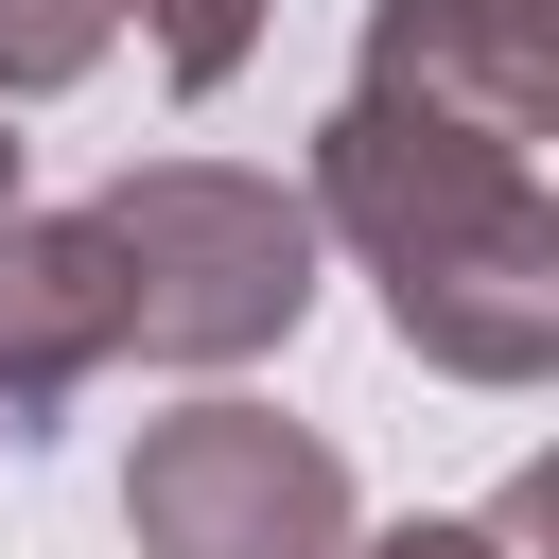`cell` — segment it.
Returning a JSON list of instances; mask_svg holds the SVG:
<instances>
[{
  "instance_id": "6da1fadb",
  "label": "cell",
  "mask_w": 559,
  "mask_h": 559,
  "mask_svg": "<svg viewBox=\"0 0 559 559\" xmlns=\"http://www.w3.org/2000/svg\"><path fill=\"white\" fill-rule=\"evenodd\" d=\"M297 210H314V245H349V280L384 297V332L437 384H542L559 367V192H542V157L402 122V105H332Z\"/></svg>"
},
{
  "instance_id": "7a4b0ae2",
  "label": "cell",
  "mask_w": 559,
  "mask_h": 559,
  "mask_svg": "<svg viewBox=\"0 0 559 559\" xmlns=\"http://www.w3.org/2000/svg\"><path fill=\"white\" fill-rule=\"evenodd\" d=\"M87 245H105L122 367H192V384L297 349L314 262H332L314 210H297V175H245V157H140V175H105Z\"/></svg>"
},
{
  "instance_id": "3957f363",
  "label": "cell",
  "mask_w": 559,
  "mask_h": 559,
  "mask_svg": "<svg viewBox=\"0 0 559 559\" xmlns=\"http://www.w3.org/2000/svg\"><path fill=\"white\" fill-rule=\"evenodd\" d=\"M122 542L140 559H349L367 507H349V454L314 419L245 402V384H192L122 454Z\"/></svg>"
},
{
  "instance_id": "277c9868",
  "label": "cell",
  "mask_w": 559,
  "mask_h": 559,
  "mask_svg": "<svg viewBox=\"0 0 559 559\" xmlns=\"http://www.w3.org/2000/svg\"><path fill=\"white\" fill-rule=\"evenodd\" d=\"M349 105H402V122L542 157L559 140V0H367Z\"/></svg>"
},
{
  "instance_id": "5b68a950",
  "label": "cell",
  "mask_w": 559,
  "mask_h": 559,
  "mask_svg": "<svg viewBox=\"0 0 559 559\" xmlns=\"http://www.w3.org/2000/svg\"><path fill=\"white\" fill-rule=\"evenodd\" d=\"M105 367H122V314H105L87 210H0V437L35 454Z\"/></svg>"
},
{
  "instance_id": "8992f818",
  "label": "cell",
  "mask_w": 559,
  "mask_h": 559,
  "mask_svg": "<svg viewBox=\"0 0 559 559\" xmlns=\"http://www.w3.org/2000/svg\"><path fill=\"white\" fill-rule=\"evenodd\" d=\"M122 35H140V70L175 87V105H210L245 52H262V0H105Z\"/></svg>"
},
{
  "instance_id": "52a82bcc",
  "label": "cell",
  "mask_w": 559,
  "mask_h": 559,
  "mask_svg": "<svg viewBox=\"0 0 559 559\" xmlns=\"http://www.w3.org/2000/svg\"><path fill=\"white\" fill-rule=\"evenodd\" d=\"M542 542V489H507V507H419V524H367L349 559H524Z\"/></svg>"
},
{
  "instance_id": "ba28073f",
  "label": "cell",
  "mask_w": 559,
  "mask_h": 559,
  "mask_svg": "<svg viewBox=\"0 0 559 559\" xmlns=\"http://www.w3.org/2000/svg\"><path fill=\"white\" fill-rule=\"evenodd\" d=\"M0 210H17V140H0Z\"/></svg>"
}]
</instances>
